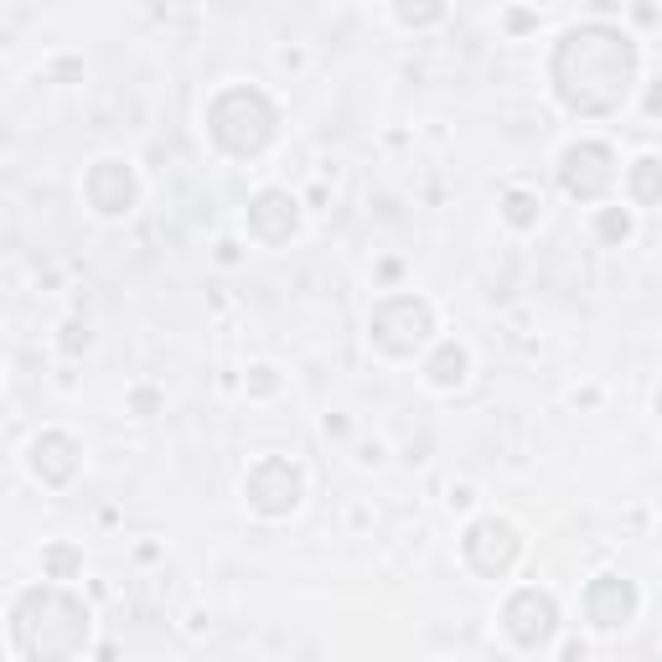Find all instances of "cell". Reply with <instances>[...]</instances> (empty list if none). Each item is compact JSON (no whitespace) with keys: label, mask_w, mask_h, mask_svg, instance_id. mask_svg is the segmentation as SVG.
<instances>
[{"label":"cell","mask_w":662,"mask_h":662,"mask_svg":"<svg viewBox=\"0 0 662 662\" xmlns=\"http://www.w3.org/2000/svg\"><path fill=\"white\" fill-rule=\"evenodd\" d=\"M637 79V47L611 26H575L554 52V88L580 115H611Z\"/></svg>","instance_id":"obj_1"},{"label":"cell","mask_w":662,"mask_h":662,"mask_svg":"<svg viewBox=\"0 0 662 662\" xmlns=\"http://www.w3.org/2000/svg\"><path fill=\"white\" fill-rule=\"evenodd\" d=\"M88 637V611L62 590H32L16 605V642L32 662H68Z\"/></svg>","instance_id":"obj_2"},{"label":"cell","mask_w":662,"mask_h":662,"mask_svg":"<svg viewBox=\"0 0 662 662\" xmlns=\"http://www.w3.org/2000/svg\"><path fill=\"white\" fill-rule=\"evenodd\" d=\"M213 140L223 151H234V156H253V151H264L274 135V104L259 88H223L213 98Z\"/></svg>","instance_id":"obj_3"},{"label":"cell","mask_w":662,"mask_h":662,"mask_svg":"<svg viewBox=\"0 0 662 662\" xmlns=\"http://www.w3.org/2000/svg\"><path fill=\"white\" fill-rule=\"evenodd\" d=\"M429 331H435V316L414 295H389V300L373 306V342L383 352H393V357H410Z\"/></svg>","instance_id":"obj_4"},{"label":"cell","mask_w":662,"mask_h":662,"mask_svg":"<svg viewBox=\"0 0 662 662\" xmlns=\"http://www.w3.org/2000/svg\"><path fill=\"white\" fill-rule=\"evenodd\" d=\"M461 554H466V565L476 575H507L518 565V554H523V539H518V528L507 518H476L466 528V539H461Z\"/></svg>","instance_id":"obj_5"},{"label":"cell","mask_w":662,"mask_h":662,"mask_svg":"<svg viewBox=\"0 0 662 662\" xmlns=\"http://www.w3.org/2000/svg\"><path fill=\"white\" fill-rule=\"evenodd\" d=\"M244 492H249V503L259 507L264 518H285V512H295V503H300L306 476H300V466H291L285 456H264V461L249 471Z\"/></svg>","instance_id":"obj_6"},{"label":"cell","mask_w":662,"mask_h":662,"mask_svg":"<svg viewBox=\"0 0 662 662\" xmlns=\"http://www.w3.org/2000/svg\"><path fill=\"white\" fill-rule=\"evenodd\" d=\"M559 181H565L569 197H601L611 181H616V156H611V145L601 140H575L565 145V156H559Z\"/></svg>","instance_id":"obj_7"},{"label":"cell","mask_w":662,"mask_h":662,"mask_svg":"<svg viewBox=\"0 0 662 662\" xmlns=\"http://www.w3.org/2000/svg\"><path fill=\"white\" fill-rule=\"evenodd\" d=\"M503 631L518 647H544L548 637L559 631V605L548 601L544 590H518V595L503 605Z\"/></svg>","instance_id":"obj_8"},{"label":"cell","mask_w":662,"mask_h":662,"mask_svg":"<svg viewBox=\"0 0 662 662\" xmlns=\"http://www.w3.org/2000/svg\"><path fill=\"white\" fill-rule=\"evenodd\" d=\"M637 605H642V595L622 575H595L590 590H584V616H590V626H601V631H622L637 616Z\"/></svg>","instance_id":"obj_9"},{"label":"cell","mask_w":662,"mask_h":662,"mask_svg":"<svg viewBox=\"0 0 662 662\" xmlns=\"http://www.w3.org/2000/svg\"><path fill=\"white\" fill-rule=\"evenodd\" d=\"M88 202H94V213L104 217H125L130 208H135V172L125 166V161H98L94 172H88Z\"/></svg>","instance_id":"obj_10"},{"label":"cell","mask_w":662,"mask_h":662,"mask_svg":"<svg viewBox=\"0 0 662 662\" xmlns=\"http://www.w3.org/2000/svg\"><path fill=\"white\" fill-rule=\"evenodd\" d=\"M249 234L259 244H285L295 234V197L270 187V192H259L249 202Z\"/></svg>","instance_id":"obj_11"},{"label":"cell","mask_w":662,"mask_h":662,"mask_svg":"<svg viewBox=\"0 0 662 662\" xmlns=\"http://www.w3.org/2000/svg\"><path fill=\"white\" fill-rule=\"evenodd\" d=\"M32 471H37L47 487H62V482H73V471H79V446L62 435V429H47L32 440Z\"/></svg>","instance_id":"obj_12"},{"label":"cell","mask_w":662,"mask_h":662,"mask_svg":"<svg viewBox=\"0 0 662 662\" xmlns=\"http://www.w3.org/2000/svg\"><path fill=\"white\" fill-rule=\"evenodd\" d=\"M429 383L435 389H456L461 378H466V347H456V342H440V352L429 357Z\"/></svg>","instance_id":"obj_13"},{"label":"cell","mask_w":662,"mask_h":662,"mask_svg":"<svg viewBox=\"0 0 662 662\" xmlns=\"http://www.w3.org/2000/svg\"><path fill=\"white\" fill-rule=\"evenodd\" d=\"M539 213H544V202H539L533 192H523V187H512V192L503 197V217L512 223V228H533Z\"/></svg>","instance_id":"obj_14"},{"label":"cell","mask_w":662,"mask_h":662,"mask_svg":"<svg viewBox=\"0 0 662 662\" xmlns=\"http://www.w3.org/2000/svg\"><path fill=\"white\" fill-rule=\"evenodd\" d=\"M658 156H642L637 161V172H631V197H637V208H652L658 202Z\"/></svg>","instance_id":"obj_15"},{"label":"cell","mask_w":662,"mask_h":662,"mask_svg":"<svg viewBox=\"0 0 662 662\" xmlns=\"http://www.w3.org/2000/svg\"><path fill=\"white\" fill-rule=\"evenodd\" d=\"M595 228H601V238L616 244V238H631V217H626L622 208H605V213L595 217Z\"/></svg>","instance_id":"obj_16"},{"label":"cell","mask_w":662,"mask_h":662,"mask_svg":"<svg viewBox=\"0 0 662 662\" xmlns=\"http://www.w3.org/2000/svg\"><path fill=\"white\" fill-rule=\"evenodd\" d=\"M47 569H52L58 580H68V575L79 569V554H73V548H47Z\"/></svg>","instance_id":"obj_17"},{"label":"cell","mask_w":662,"mask_h":662,"mask_svg":"<svg viewBox=\"0 0 662 662\" xmlns=\"http://www.w3.org/2000/svg\"><path fill=\"white\" fill-rule=\"evenodd\" d=\"M253 373H259V389L253 393H274V368H253Z\"/></svg>","instance_id":"obj_18"}]
</instances>
